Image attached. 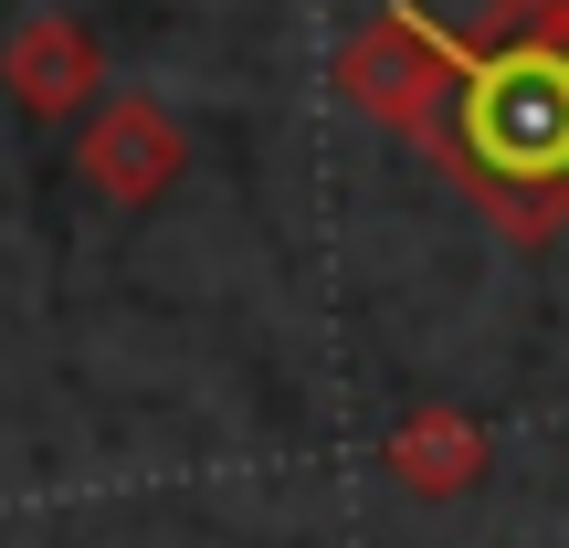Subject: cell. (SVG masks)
I'll return each instance as SVG.
<instances>
[{
	"instance_id": "obj_1",
	"label": "cell",
	"mask_w": 569,
	"mask_h": 548,
	"mask_svg": "<svg viewBox=\"0 0 569 548\" xmlns=\"http://www.w3.org/2000/svg\"><path fill=\"white\" fill-rule=\"evenodd\" d=\"M338 96L432 148L443 180L517 243H549L569 222V42L549 0H496L486 32H443L390 0L338 42Z\"/></svg>"
},
{
	"instance_id": "obj_2",
	"label": "cell",
	"mask_w": 569,
	"mask_h": 548,
	"mask_svg": "<svg viewBox=\"0 0 569 548\" xmlns=\"http://www.w3.org/2000/svg\"><path fill=\"white\" fill-rule=\"evenodd\" d=\"M74 169L106 190V201L148 211L159 190H180V169H190V127L169 117V106H148V96H106L96 117L74 127Z\"/></svg>"
},
{
	"instance_id": "obj_3",
	"label": "cell",
	"mask_w": 569,
	"mask_h": 548,
	"mask_svg": "<svg viewBox=\"0 0 569 548\" xmlns=\"http://www.w3.org/2000/svg\"><path fill=\"white\" fill-rule=\"evenodd\" d=\"M0 84H11L42 127H63V117L84 127L106 106V42L84 32L74 11H21L11 32H0Z\"/></svg>"
},
{
	"instance_id": "obj_4",
	"label": "cell",
	"mask_w": 569,
	"mask_h": 548,
	"mask_svg": "<svg viewBox=\"0 0 569 548\" xmlns=\"http://www.w3.org/2000/svg\"><path fill=\"white\" fill-rule=\"evenodd\" d=\"M380 475L401 496H465L475 475H486V432H475L465 411H411V422L380 444Z\"/></svg>"
},
{
	"instance_id": "obj_5",
	"label": "cell",
	"mask_w": 569,
	"mask_h": 548,
	"mask_svg": "<svg viewBox=\"0 0 569 548\" xmlns=\"http://www.w3.org/2000/svg\"><path fill=\"white\" fill-rule=\"evenodd\" d=\"M549 11H559V42H569V0H549Z\"/></svg>"
}]
</instances>
